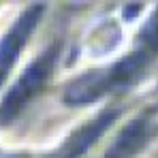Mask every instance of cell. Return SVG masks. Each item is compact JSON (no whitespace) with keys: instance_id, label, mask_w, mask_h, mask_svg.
Returning <instances> with one entry per match:
<instances>
[{"instance_id":"cell-1","label":"cell","mask_w":158,"mask_h":158,"mask_svg":"<svg viewBox=\"0 0 158 158\" xmlns=\"http://www.w3.org/2000/svg\"><path fill=\"white\" fill-rule=\"evenodd\" d=\"M56 56H58V52H56V47H52V49L41 53L28 66V71H24V75L15 81V85L11 88V92L6 94L4 103L0 107V122L13 120L22 111V107L45 85V81L49 79V75H52V71H53Z\"/></svg>"},{"instance_id":"cell-2","label":"cell","mask_w":158,"mask_h":158,"mask_svg":"<svg viewBox=\"0 0 158 158\" xmlns=\"http://www.w3.org/2000/svg\"><path fill=\"white\" fill-rule=\"evenodd\" d=\"M41 11H43V6H41V4L30 6L26 13L15 22V26L4 34V39L0 41V81L4 79L6 71L11 69V64H13V62H15V58L19 56L22 45L28 41V36H30L32 28L36 26V22H39Z\"/></svg>"},{"instance_id":"cell-3","label":"cell","mask_w":158,"mask_h":158,"mask_svg":"<svg viewBox=\"0 0 158 158\" xmlns=\"http://www.w3.org/2000/svg\"><path fill=\"white\" fill-rule=\"evenodd\" d=\"M107 90H111L107 73H88L81 79H77L75 83H71L64 98L69 105H88L90 101L98 98Z\"/></svg>"},{"instance_id":"cell-4","label":"cell","mask_w":158,"mask_h":158,"mask_svg":"<svg viewBox=\"0 0 158 158\" xmlns=\"http://www.w3.org/2000/svg\"><path fill=\"white\" fill-rule=\"evenodd\" d=\"M145 141H148V124L143 118H137L118 135V139L107 152V158H131L135 156V152L143 148Z\"/></svg>"},{"instance_id":"cell-5","label":"cell","mask_w":158,"mask_h":158,"mask_svg":"<svg viewBox=\"0 0 158 158\" xmlns=\"http://www.w3.org/2000/svg\"><path fill=\"white\" fill-rule=\"evenodd\" d=\"M141 43L148 53H158V13L145 24L143 32H141Z\"/></svg>"},{"instance_id":"cell-6","label":"cell","mask_w":158,"mask_h":158,"mask_svg":"<svg viewBox=\"0 0 158 158\" xmlns=\"http://www.w3.org/2000/svg\"><path fill=\"white\" fill-rule=\"evenodd\" d=\"M2 158H28V156H22V154H13V156H2Z\"/></svg>"}]
</instances>
